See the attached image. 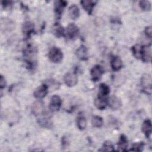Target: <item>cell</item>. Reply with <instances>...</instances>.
I'll list each match as a JSON object with an SVG mask.
<instances>
[{
  "label": "cell",
  "instance_id": "6da1fadb",
  "mask_svg": "<svg viewBox=\"0 0 152 152\" xmlns=\"http://www.w3.org/2000/svg\"><path fill=\"white\" fill-rule=\"evenodd\" d=\"M49 58L52 62L54 63H59L62 59L63 54L60 49L53 47L49 50Z\"/></svg>",
  "mask_w": 152,
  "mask_h": 152
},
{
  "label": "cell",
  "instance_id": "7a4b0ae2",
  "mask_svg": "<svg viewBox=\"0 0 152 152\" xmlns=\"http://www.w3.org/2000/svg\"><path fill=\"white\" fill-rule=\"evenodd\" d=\"M140 58L145 62H150L151 59V46H141Z\"/></svg>",
  "mask_w": 152,
  "mask_h": 152
},
{
  "label": "cell",
  "instance_id": "3957f363",
  "mask_svg": "<svg viewBox=\"0 0 152 152\" xmlns=\"http://www.w3.org/2000/svg\"><path fill=\"white\" fill-rule=\"evenodd\" d=\"M151 81H152L151 77L150 74H145L142 76L141 84L144 90L146 91L147 93H151V85H152Z\"/></svg>",
  "mask_w": 152,
  "mask_h": 152
},
{
  "label": "cell",
  "instance_id": "277c9868",
  "mask_svg": "<svg viewBox=\"0 0 152 152\" xmlns=\"http://www.w3.org/2000/svg\"><path fill=\"white\" fill-rule=\"evenodd\" d=\"M103 73V69L101 66L96 65L91 69L90 75L91 79L94 81H99Z\"/></svg>",
  "mask_w": 152,
  "mask_h": 152
},
{
  "label": "cell",
  "instance_id": "5b68a950",
  "mask_svg": "<svg viewBox=\"0 0 152 152\" xmlns=\"http://www.w3.org/2000/svg\"><path fill=\"white\" fill-rule=\"evenodd\" d=\"M66 34L70 39H75L79 35V29L74 23L69 24L66 28Z\"/></svg>",
  "mask_w": 152,
  "mask_h": 152
},
{
  "label": "cell",
  "instance_id": "8992f818",
  "mask_svg": "<svg viewBox=\"0 0 152 152\" xmlns=\"http://www.w3.org/2000/svg\"><path fill=\"white\" fill-rule=\"evenodd\" d=\"M61 104L62 101L61 98L57 95H54L50 99L49 108L53 112L57 111L61 107Z\"/></svg>",
  "mask_w": 152,
  "mask_h": 152
},
{
  "label": "cell",
  "instance_id": "52a82bcc",
  "mask_svg": "<svg viewBox=\"0 0 152 152\" xmlns=\"http://www.w3.org/2000/svg\"><path fill=\"white\" fill-rule=\"evenodd\" d=\"M77 77L72 73H67L64 77V83L68 87L74 86L77 83Z\"/></svg>",
  "mask_w": 152,
  "mask_h": 152
},
{
  "label": "cell",
  "instance_id": "ba28073f",
  "mask_svg": "<svg viewBox=\"0 0 152 152\" xmlns=\"http://www.w3.org/2000/svg\"><path fill=\"white\" fill-rule=\"evenodd\" d=\"M108 104L112 109L117 110L121 107L122 102L119 97L115 96H113L109 99Z\"/></svg>",
  "mask_w": 152,
  "mask_h": 152
},
{
  "label": "cell",
  "instance_id": "9c48e42d",
  "mask_svg": "<svg viewBox=\"0 0 152 152\" xmlns=\"http://www.w3.org/2000/svg\"><path fill=\"white\" fill-rule=\"evenodd\" d=\"M48 86L46 84H43L38 87L34 92V96L37 99H42L46 96L48 93Z\"/></svg>",
  "mask_w": 152,
  "mask_h": 152
},
{
  "label": "cell",
  "instance_id": "30bf717a",
  "mask_svg": "<svg viewBox=\"0 0 152 152\" xmlns=\"http://www.w3.org/2000/svg\"><path fill=\"white\" fill-rule=\"evenodd\" d=\"M44 109L43 102L42 100H38L34 102L32 105V111L34 115H40L42 113Z\"/></svg>",
  "mask_w": 152,
  "mask_h": 152
},
{
  "label": "cell",
  "instance_id": "8fae6325",
  "mask_svg": "<svg viewBox=\"0 0 152 152\" xmlns=\"http://www.w3.org/2000/svg\"><path fill=\"white\" fill-rule=\"evenodd\" d=\"M77 57L81 60H87L88 58V52L87 48L84 45H81L76 51Z\"/></svg>",
  "mask_w": 152,
  "mask_h": 152
},
{
  "label": "cell",
  "instance_id": "7c38bea8",
  "mask_svg": "<svg viewBox=\"0 0 152 152\" xmlns=\"http://www.w3.org/2000/svg\"><path fill=\"white\" fill-rule=\"evenodd\" d=\"M142 131L147 138H149L151 134V123L149 119L145 120L142 125Z\"/></svg>",
  "mask_w": 152,
  "mask_h": 152
},
{
  "label": "cell",
  "instance_id": "4fadbf2b",
  "mask_svg": "<svg viewBox=\"0 0 152 152\" xmlns=\"http://www.w3.org/2000/svg\"><path fill=\"white\" fill-rule=\"evenodd\" d=\"M122 61L119 56H114L111 60V67L113 71H118L122 68Z\"/></svg>",
  "mask_w": 152,
  "mask_h": 152
},
{
  "label": "cell",
  "instance_id": "5bb4252c",
  "mask_svg": "<svg viewBox=\"0 0 152 152\" xmlns=\"http://www.w3.org/2000/svg\"><path fill=\"white\" fill-rule=\"evenodd\" d=\"M67 2L64 1H56L55 2V12L58 15H61Z\"/></svg>",
  "mask_w": 152,
  "mask_h": 152
},
{
  "label": "cell",
  "instance_id": "9a60e30c",
  "mask_svg": "<svg viewBox=\"0 0 152 152\" xmlns=\"http://www.w3.org/2000/svg\"><path fill=\"white\" fill-rule=\"evenodd\" d=\"M68 13L71 19L72 20L77 19L80 15V10L78 7L74 4L70 6L68 10Z\"/></svg>",
  "mask_w": 152,
  "mask_h": 152
},
{
  "label": "cell",
  "instance_id": "2e32d148",
  "mask_svg": "<svg viewBox=\"0 0 152 152\" xmlns=\"http://www.w3.org/2000/svg\"><path fill=\"white\" fill-rule=\"evenodd\" d=\"M84 9L89 14H91L93 8L95 5V2L93 1H81L80 2Z\"/></svg>",
  "mask_w": 152,
  "mask_h": 152
},
{
  "label": "cell",
  "instance_id": "e0dca14e",
  "mask_svg": "<svg viewBox=\"0 0 152 152\" xmlns=\"http://www.w3.org/2000/svg\"><path fill=\"white\" fill-rule=\"evenodd\" d=\"M128 140L127 138L124 135H121L118 144V147L119 151H125L126 150L128 146Z\"/></svg>",
  "mask_w": 152,
  "mask_h": 152
},
{
  "label": "cell",
  "instance_id": "ac0fdd59",
  "mask_svg": "<svg viewBox=\"0 0 152 152\" xmlns=\"http://www.w3.org/2000/svg\"><path fill=\"white\" fill-rule=\"evenodd\" d=\"M94 105L100 110L104 109L107 105V100L104 97L99 96V97L94 100Z\"/></svg>",
  "mask_w": 152,
  "mask_h": 152
},
{
  "label": "cell",
  "instance_id": "d6986e66",
  "mask_svg": "<svg viewBox=\"0 0 152 152\" xmlns=\"http://www.w3.org/2000/svg\"><path fill=\"white\" fill-rule=\"evenodd\" d=\"M34 27V24L32 23L30 21H26L23 25V32L24 34L28 36L33 31Z\"/></svg>",
  "mask_w": 152,
  "mask_h": 152
},
{
  "label": "cell",
  "instance_id": "ffe728a7",
  "mask_svg": "<svg viewBox=\"0 0 152 152\" xmlns=\"http://www.w3.org/2000/svg\"><path fill=\"white\" fill-rule=\"evenodd\" d=\"M52 32L56 37H62L64 35V29L58 23H56L52 27Z\"/></svg>",
  "mask_w": 152,
  "mask_h": 152
},
{
  "label": "cell",
  "instance_id": "44dd1931",
  "mask_svg": "<svg viewBox=\"0 0 152 152\" xmlns=\"http://www.w3.org/2000/svg\"><path fill=\"white\" fill-rule=\"evenodd\" d=\"M110 93V88L104 83H102L99 86V96L104 97Z\"/></svg>",
  "mask_w": 152,
  "mask_h": 152
},
{
  "label": "cell",
  "instance_id": "7402d4cb",
  "mask_svg": "<svg viewBox=\"0 0 152 152\" xmlns=\"http://www.w3.org/2000/svg\"><path fill=\"white\" fill-rule=\"evenodd\" d=\"M77 124L78 128L83 130L86 128V120L83 115H80L77 119Z\"/></svg>",
  "mask_w": 152,
  "mask_h": 152
},
{
  "label": "cell",
  "instance_id": "603a6c76",
  "mask_svg": "<svg viewBox=\"0 0 152 152\" xmlns=\"http://www.w3.org/2000/svg\"><path fill=\"white\" fill-rule=\"evenodd\" d=\"M91 123L93 126L99 128L101 127L103 125V119L99 116H94L92 118Z\"/></svg>",
  "mask_w": 152,
  "mask_h": 152
},
{
  "label": "cell",
  "instance_id": "cb8c5ba5",
  "mask_svg": "<svg viewBox=\"0 0 152 152\" xmlns=\"http://www.w3.org/2000/svg\"><path fill=\"white\" fill-rule=\"evenodd\" d=\"M114 150V147L113 145V144L109 141H106L104 142L102 147L101 149L99 150V151H113Z\"/></svg>",
  "mask_w": 152,
  "mask_h": 152
},
{
  "label": "cell",
  "instance_id": "d4e9b609",
  "mask_svg": "<svg viewBox=\"0 0 152 152\" xmlns=\"http://www.w3.org/2000/svg\"><path fill=\"white\" fill-rule=\"evenodd\" d=\"M139 4L140 8L144 11H150L151 9V4L148 1H141Z\"/></svg>",
  "mask_w": 152,
  "mask_h": 152
},
{
  "label": "cell",
  "instance_id": "484cf974",
  "mask_svg": "<svg viewBox=\"0 0 152 152\" xmlns=\"http://www.w3.org/2000/svg\"><path fill=\"white\" fill-rule=\"evenodd\" d=\"M144 144L143 142H140L137 143H134L131 147L130 151H141L143 150Z\"/></svg>",
  "mask_w": 152,
  "mask_h": 152
},
{
  "label": "cell",
  "instance_id": "4316f807",
  "mask_svg": "<svg viewBox=\"0 0 152 152\" xmlns=\"http://www.w3.org/2000/svg\"><path fill=\"white\" fill-rule=\"evenodd\" d=\"M39 124L41 125L43 127H50L51 122H50V121L46 118H43V119H40L39 121Z\"/></svg>",
  "mask_w": 152,
  "mask_h": 152
},
{
  "label": "cell",
  "instance_id": "83f0119b",
  "mask_svg": "<svg viewBox=\"0 0 152 152\" xmlns=\"http://www.w3.org/2000/svg\"><path fill=\"white\" fill-rule=\"evenodd\" d=\"M145 34L147 35V36L150 39L151 37L152 31H151V26H148V27H147L145 28Z\"/></svg>",
  "mask_w": 152,
  "mask_h": 152
},
{
  "label": "cell",
  "instance_id": "f1b7e54d",
  "mask_svg": "<svg viewBox=\"0 0 152 152\" xmlns=\"http://www.w3.org/2000/svg\"><path fill=\"white\" fill-rule=\"evenodd\" d=\"M6 85V83H5V80L4 78V77H3V75H1V79H0V88L1 89H2L3 88H4L5 87Z\"/></svg>",
  "mask_w": 152,
  "mask_h": 152
}]
</instances>
